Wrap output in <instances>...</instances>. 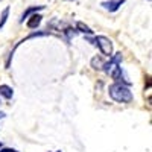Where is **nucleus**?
<instances>
[{"mask_svg":"<svg viewBox=\"0 0 152 152\" xmlns=\"http://www.w3.org/2000/svg\"><path fill=\"white\" fill-rule=\"evenodd\" d=\"M110 96L116 100V102H120V104H126V102H131L132 100L131 90L123 84H113L110 87Z\"/></svg>","mask_w":152,"mask_h":152,"instance_id":"1","label":"nucleus"},{"mask_svg":"<svg viewBox=\"0 0 152 152\" xmlns=\"http://www.w3.org/2000/svg\"><path fill=\"white\" fill-rule=\"evenodd\" d=\"M120 61H122V53H116L113 56V59L110 62H105V66H104V70L116 81H119L122 78V69L119 67Z\"/></svg>","mask_w":152,"mask_h":152,"instance_id":"2","label":"nucleus"},{"mask_svg":"<svg viewBox=\"0 0 152 152\" xmlns=\"http://www.w3.org/2000/svg\"><path fill=\"white\" fill-rule=\"evenodd\" d=\"M94 43L93 44H96V46H99V49H100V52H102L104 55H111L113 53V43H111V40L110 38H107V37H102V35H99V37H96L94 40H93Z\"/></svg>","mask_w":152,"mask_h":152,"instance_id":"3","label":"nucleus"},{"mask_svg":"<svg viewBox=\"0 0 152 152\" xmlns=\"http://www.w3.org/2000/svg\"><path fill=\"white\" fill-rule=\"evenodd\" d=\"M125 3V0H110V2H104L102 6L108 11H117L119 6H122Z\"/></svg>","mask_w":152,"mask_h":152,"instance_id":"4","label":"nucleus"},{"mask_svg":"<svg viewBox=\"0 0 152 152\" xmlns=\"http://www.w3.org/2000/svg\"><path fill=\"white\" fill-rule=\"evenodd\" d=\"M104 66H105V61L100 58V56H94L91 59V67L94 70H104Z\"/></svg>","mask_w":152,"mask_h":152,"instance_id":"5","label":"nucleus"},{"mask_svg":"<svg viewBox=\"0 0 152 152\" xmlns=\"http://www.w3.org/2000/svg\"><path fill=\"white\" fill-rule=\"evenodd\" d=\"M41 15H38V14H35V15H32L29 20H28V28H31V29H34V28H37L38 24L41 23Z\"/></svg>","mask_w":152,"mask_h":152,"instance_id":"6","label":"nucleus"},{"mask_svg":"<svg viewBox=\"0 0 152 152\" xmlns=\"http://www.w3.org/2000/svg\"><path fill=\"white\" fill-rule=\"evenodd\" d=\"M12 94H14V91H12V88L8 87V85H0V96H3L6 99H11Z\"/></svg>","mask_w":152,"mask_h":152,"instance_id":"7","label":"nucleus"},{"mask_svg":"<svg viewBox=\"0 0 152 152\" xmlns=\"http://www.w3.org/2000/svg\"><path fill=\"white\" fill-rule=\"evenodd\" d=\"M76 28H78L81 32H84V34H88V35H90V34H93V31H91L90 28H88L85 23H82V21H79L78 24H76Z\"/></svg>","mask_w":152,"mask_h":152,"instance_id":"8","label":"nucleus"},{"mask_svg":"<svg viewBox=\"0 0 152 152\" xmlns=\"http://www.w3.org/2000/svg\"><path fill=\"white\" fill-rule=\"evenodd\" d=\"M8 15H9V8H5L3 14H2V20H0V28H2L3 24L6 23V18H8Z\"/></svg>","mask_w":152,"mask_h":152,"instance_id":"9","label":"nucleus"},{"mask_svg":"<svg viewBox=\"0 0 152 152\" xmlns=\"http://www.w3.org/2000/svg\"><path fill=\"white\" fill-rule=\"evenodd\" d=\"M41 8H43V6H35V8H31V9H28V11H26V12H24V14H23V18H21V21H23L24 18H26V17H28L29 14H32L34 11H37V9H41Z\"/></svg>","mask_w":152,"mask_h":152,"instance_id":"10","label":"nucleus"},{"mask_svg":"<svg viewBox=\"0 0 152 152\" xmlns=\"http://www.w3.org/2000/svg\"><path fill=\"white\" fill-rule=\"evenodd\" d=\"M5 117V113H0V119H3Z\"/></svg>","mask_w":152,"mask_h":152,"instance_id":"11","label":"nucleus"}]
</instances>
